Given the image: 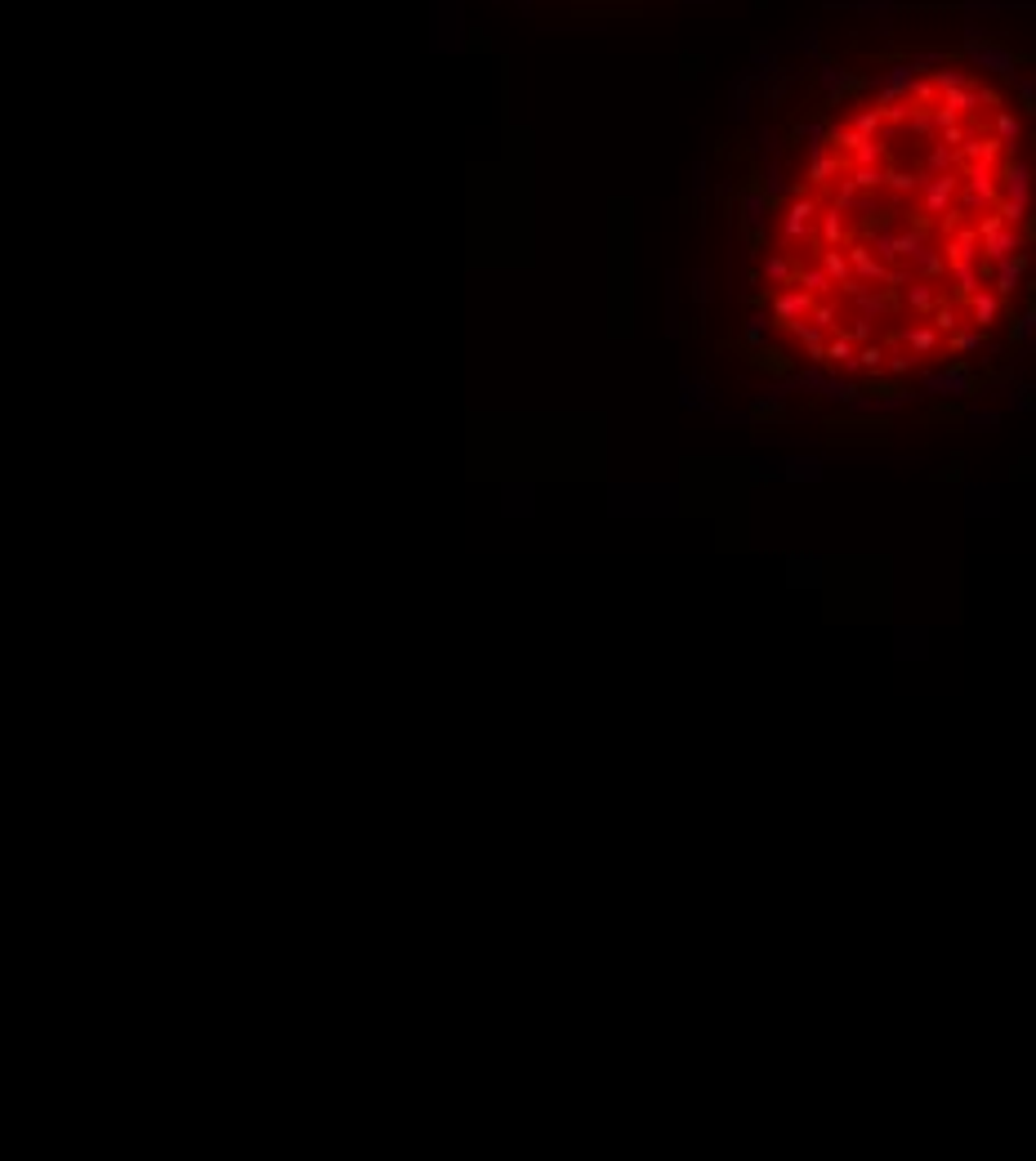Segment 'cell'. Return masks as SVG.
<instances>
[{"label":"cell","mask_w":1036,"mask_h":1161,"mask_svg":"<svg viewBox=\"0 0 1036 1161\" xmlns=\"http://www.w3.org/2000/svg\"><path fill=\"white\" fill-rule=\"evenodd\" d=\"M818 304V295L813 291H804V286H791V291H777L773 295V322L777 327H791V322H804L809 318V309Z\"/></svg>","instance_id":"obj_1"},{"label":"cell","mask_w":1036,"mask_h":1161,"mask_svg":"<svg viewBox=\"0 0 1036 1161\" xmlns=\"http://www.w3.org/2000/svg\"><path fill=\"white\" fill-rule=\"evenodd\" d=\"M1023 251V237H1019V228H997V233H988V237H979V255H983V264H1006L1010 255H1019Z\"/></svg>","instance_id":"obj_2"},{"label":"cell","mask_w":1036,"mask_h":1161,"mask_svg":"<svg viewBox=\"0 0 1036 1161\" xmlns=\"http://www.w3.org/2000/svg\"><path fill=\"white\" fill-rule=\"evenodd\" d=\"M844 255H849L853 277H862V282H885V269H889V264H880V255H876L867 242H844Z\"/></svg>","instance_id":"obj_3"},{"label":"cell","mask_w":1036,"mask_h":1161,"mask_svg":"<svg viewBox=\"0 0 1036 1161\" xmlns=\"http://www.w3.org/2000/svg\"><path fill=\"white\" fill-rule=\"evenodd\" d=\"M956 188H961V175H956V170H952V175H938V179H929V184H920V201H925V210H929V215H943V210L952 206Z\"/></svg>","instance_id":"obj_4"},{"label":"cell","mask_w":1036,"mask_h":1161,"mask_svg":"<svg viewBox=\"0 0 1036 1161\" xmlns=\"http://www.w3.org/2000/svg\"><path fill=\"white\" fill-rule=\"evenodd\" d=\"M965 304H970V322H974L979 331H992V327L1001 322V304H1006V300H1001L997 291H988V286H983V291H974Z\"/></svg>","instance_id":"obj_5"},{"label":"cell","mask_w":1036,"mask_h":1161,"mask_svg":"<svg viewBox=\"0 0 1036 1161\" xmlns=\"http://www.w3.org/2000/svg\"><path fill=\"white\" fill-rule=\"evenodd\" d=\"M1023 273H1028V255L1019 251V255H1010L1006 264H997V282H992V291L1001 295V300H1010L1015 291H1019V282H1023Z\"/></svg>","instance_id":"obj_6"},{"label":"cell","mask_w":1036,"mask_h":1161,"mask_svg":"<svg viewBox=\"0 0 1036 1161\" xmlns=\"http://www.w3.org/2000/svg\"><path fill=\"white\" fill-rule=\"evenodd\" d=\"M925 385L934 388V393H952V397H961V393H974V380L965 376V363H952V371H929L925 376Z\"/></svg>","instance_id":"obj_7"},{"label":"cell","mask_w":1036,"mask_h":1161,"mask_svg":"<svg viewBox=\"0 0 1036 1161\" xmlns=\"http://www.w3.org/2000/svg\"><path fill=\"white\" fill-rule=\"evenodd\" d=\"M813 228H818V242H822V246H844V210L822 206Z\"/></svg>","instance_id":"obj_8"},{"label":"cell","mask_w":1036,"mask_h":1161,"mask_svg":"<svg viewBox=\"0 0 1036 1161\" xmlns=\"http://www.w3.org/2000/svg\"><path fill=\"white\" fill-rule=\"evenodd\" d=\"M992 134H997V139H1001V143L1015 152V148H1019V139H1023V121H1019V112H1010V107H997V112H992Z\"/></svg>","instance_id":"obj_9"},{"label":"cell","mask_w":1036,"mask_h":1161,"mask_svg":"<svg viewBox=\"0 0 1036 1161\" xmlns=\"http://www.w3.org/2000/svg\"><path fill=\"white\" fill-rule=\"evenodd\" d=\"M938 300H943V295L934 291V282H925V277H920V282H907V309H912L916 318H929V313L938 309Z\"/></svg>","instance_id":"obj_10"},{"label":"cell","mask_w":1036,"mask_h":1161,"mask_svg":"<svg viewBox=\"0 0 1036 1161\" xmlns=\"http://www.w3.org/2000/svg\"><path fill=\"white\" fill-rule=\"evenodd\" d=\"M903 340H907V349H912L916 358H929V354H938V345H943V336H938L934 322H920V327L903 331Z\"/></svg>","instance_id":"obj_11"},{"label":"cell","mask_w":1036,"mask_h":1161,"mask_svg":"<svg viewBox=\"0 0 1036 1161\" xmlns=\"http://www.w3.org/2000/svg\"><path fill=\"white\" fill-rule=\"evenodd\" d=\"M840 170H849L844 157H813L809 161V188H831Z\"/></svg>","instance_id":"obj_12"},{"label":"cell","mask_w":1036,"mask_h":1161,"mask_svg":"<svg viewBox=\"0 0 1036 1161\" xmlns=\"http://www.w3.org/2000/svg\"><path fill=\"white\" fill-rule=\"evenodd\" d=\"M764 282H768L773 291L795 286V264H791L786 255H768V260H764Z\"/></svg>","instance_id":"obj_13"},{"label":"cell","mask_w":1036,"mask_h":1161,"mask_svg":"<svg viewBox=\"0 0 1036 1161\" xmlns=\"http://www.w3.org/2000/svg\"><path fill=\"white\" fill-rule=\"evenodd\" d=\"M844 157H849V170H853V166H880V161H885V143H880V139H858Z\"/></svg>","instance_id":"obj_14"},{"label":"cell","mask_w":1036,"mask_h":1161,"mask_svg":"<svg viewBox=\"0 0 1036 1161\" xmlns=\"http://www.w3.org/2000/svg\"><path fill=\"white\" fill-rule=\"evenodd\" d=\"M885 349H876V345H862L858 354H853V363H849V371H862V376H880L885 371Z\"/></svg>","instance_id":"obj_15"},{"label":"cell","mask_w":1036,"mask_h":1161,"mask_svg":"<svg viewBox=\"0 0 1036 1161\" xmlns=\"http://www.w3.org/2000/svg\"><path fill=\"white\" fill-rule=\"evenodd\" d=\"M849 184H853L858 192H876V188H885V170H880V166H853V170H849Z\"/></svg>","instance_id":"obj_16"},{"label":"cell","mask_w":1036,"mask_h":1161,"mask_svg":"<svg viewBox=\"0 0 1036 1161\" xmlns=\"http://www.w3.org/2000/svg\"><path fill=\"white\" fill-rule=\"evenodd\" d=\"M795 286H804V291L822 295V291H831V277H826V269H822V264H809V269H795Z\"/></svg>","instance_id":"obj_17"},{"label":"cell","mask_w":1036,"mask_h":1161,"mask_svg":"<svg viewBox=\"0 0 1036 1161\" xmlns=\"http://www.w3.org/2000/svg\"><path fill=\"white\" fill-rule=\"evenodd\" d=\"M929 322H934V327H938V336H952V331H956V327H965V322H961V313H956V304H952V300H938V309H934V313H929Z\"/></svg>","instance_id":"obj_18"},{"label":"cell","mask_w":1036,"mask_h":1161,"mask_svg":"<svg viewBox=\"0 0 1036 1161\" xmlns=\"http://www.w3.org/2000/svg\"><path fill=\"white\" fill-rule=\"evenodd\" d=\"M979 345H983V331H979V327H974V331H970V327H956V331L947 336V349H952L956 358H961V354H974Z\"/></svg>","instance_id":"obj_19"},{"label":"cell","mask_w":1036,"mask_h":1161,"mask_svg":"<svg viewBox=\"0 0 1036 1161\" xmlns=\"http://www.w3.org/2000/svg\"><path fill=\"white\" fill-rule=\"evenodd\" d=\"M880 125H885V116H880L876 107H867V112H853V121H849V130H853V134H862V139H876V134H880Z\"/></svg>","instance_id":"obj_20"},{"label":"cell","mask_w":1036,"mask_h":1161,"mask_svg":"<svg viewBox=\"0 0 1036 1161\" xmlns=\"http://www.w3.org/2000/svg\"><path fill=\"white\" fill-rule=\"evenodd\" d=\"M916 269H920V277H925V282H934V277H943V273H947V260H943V255H934V251L925 246V251L916 255Z\"/></svg>","instance_id":"obj_21"},{"label":"cell","mask_w":1036,"mask_h":1161,"mask_svg":"<svg viewBox=\"0 0 1036 1161\" xmlns=\"http://www.w3.org/2000/svg\"><path fill=\"white\" fill-rule=\"evenodd\" d=\"M925 166H929L934 175H952V170H956V148H934V152L925 157Z\"/></svg>","instance_id":"obj_22"},{"label":"cell","mask_w":1036,"mask_h":1161,"mask_svg":"<svg viewBox=\"0 0 1036 1161\" xmlns=\"http://www.w3.org/2000/svg\"><path fill=\"white\" fill-rule=\"evenodd\" d=\"M885 188H894V192H916L920 179H916L912 170H885Z\"/></svg>","instance_id":"obj_23"},{"label":"cell","mask_w":1036,"mask_h":1161,"mask_svg":"<svg viewBox=\"0 0 1036 1161\" xmlns=\"http://www.w3.org/2000/svg\"><path fill=\"white\" fill-rule=\"evenodd\" d=\"M804 322H813V327H822V331H835V309H831V304H813Z\"/></svg>","instance_id":"obj_24"},{"label":"cell","mask_w":1036,"mask_h":1161,"mask_svg":"<svg viewBox=\"0 0 1036 1161\" xmlns=\"http://www.w3.org/2000/svg\"><path fill=\"white\" fill-rule=\"evenodd\" d=\"M965 139H970V125H956V121L943 125V148H961Z\"/></svg>","instance_id":"obj_25"},{"label":"cell","mask_w":1036,"mask_h":1161,"mask_svg":"<svg viewBox=\"0 0 1036 1161\" xmlns=\"http://www.w3.org/2000/svg\"><path fill=\"white\" fill-rule=\"evenodd\" d=\"M764 210H768V201H764V197H759V192H750V197H746V219H750V224H755V228H759V219H764Z\"/></svg>","instance_id":"obj_26"},{"label":"cell","mask_w":1036,"mask_h":1161,"mask_svg":"<svg viewBox=\"0 0 1036 1161\" xmlns=\"http://www.w3.org/2000/svg\"><path fill=\"white\" fill-rule=\"evenodd\" d=\"M1032 331H1036V309H1028V313L1015 322V331H1010V336H1015V340H1028Z\"/></svg>","instance_id":"obj_27"},{"label":"cell","mask_w":1036,"mask_h":1161,"mask_svg":"<svg viewBox=\"0 0 1036 1161\" xmlns=\"http://www.w3.org/2000/svg\"><path fill=\"white\" fill-rule=\"evenodd\" d=\"M764 331H768V318H759V313H755V318L746 322V340H750V345H759V340H764Z\"/></svg>","instance_id":"obj_28"},{"label":"cell","mask_w":1036,"mask_h":1161,"mask_svg":"<svg viewBox=\"0 0 1036 1161\" xmlns=\"http://www.w3.org/2000/svg\"><path fill=\"white\" fill-rule=\"evenodd\" d=\"M912 367H916V358H898V354H894V358L885 363V371H894V376H907Z\"/></svg>","instance_id":"obj_29"}]
</instances>
